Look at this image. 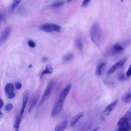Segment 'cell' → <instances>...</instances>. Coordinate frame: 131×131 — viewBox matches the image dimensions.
I'll return each instance as SVG.
<instances>
[{"label": "cell", "instance_id": "cell-1", "mask_svg": "<svg viewBox=\"0 0 131 131\" xmlns=\"http://www.w3.org/2000/svg\"><path fill=\"white\" fill-rule=\"evenodd\" d=\"M91 39L95 44L100 46L101 44L103 37L102 29L97 23H95L92 26L90 30Z\"/></svg>", "mask_w": 131, "mask_h": 131}, {"label": "cell", "instance_id": "cell-2", "mask_svg": "<svg viewBox=\"0 0 131 131\" xmlns=\"http://www.w3.org/2000/svg\"><path fill=\"white\" fill-rule=\"evenodd\" d=\"M39 29L41 30L48 32L53 31L59 32L61 30L60 26L56 24L52 23L44 24L40 26Z\"/></svg>", "mask_w": 131, "mask_h": 131}, {"label": "cell", "instance_id": "cell-3", "mask_svg": "<svg viewBox=\"0 0 131 131\" xmlns=\"http://www.w3.org/2000/svg\"><path fill=\"white\" fill-rule=\"evenodd\" d=\"M124 50L123 47L119 43L115 44L108 49L106 52L107 55H112L119 53Z\"/></svg>", "mask_w": 131, "mask_h": 131}, {"label": "cell", "instance_id": "cell-4", "mask_svg": "<svg viewBox=\"0 0 131 131\" xmlns=\"http://www.w3.org/2000/svg\"><path fill=\"white\" fill-rule=\"evenodd\" d=\"M54 84V82L53 81L50 82L48 84L44 91L43 95L40 103V105L42 104L49 98Z\"/></svg>", "mask_w": 131, "mask_h": 131}, {"label": "cell", "instance_id": "cell-5", "mask_svg": "<svg viewBox=\"0 0 131 131\" xmlns=\"http://www.w3.org/2000/svg\"><path fill=\"white\" fill-rule=\"evenodd\" d=\"M11 27L8 26L6 27L3 31L0 37V45L3 44L8 38L11 33Z\"/></svg>", "mask_w": 131, "mask_h": 131}, {"label": "cell", "instance_id": "cell-6", "mask_svg": "<svg viewBox=\"0 0 131 131\" xmlns=\"http://www.w3.org/2000/svg\"><path fill=\"white\" fill-rule=\"evenodd\" d=\"M71 86V84L68 85L62 90L58 100L59 102L63 103L64 100L70 91Z\"/></svg>", "mask_w": 131, "mask_h": 131}, {"label": "cell", "instance_id": "cell-7", "mask_svg": "<svg viewBox=\"0 0 131 131\" xmlns=\"http://www.w3.org/2000/svg\"><path fill=\"white\" fill-rule=\"evenodd\" d=\"M127 58H125L115 64L108 70L107 74L110 75L114 72L118 68L123 65L127 61Z\"/></svg>", "mask_w": 131, "mask_h": 131}, {"label": "cell", "instance_id": "cell-8", "mask_svg": "<svg viewBox=\"0 0 131 131\" xmlns=\"http://www.w3.org/2000/svg\"><path fill=\"white\" fill-rule=\"evenodd\" d=\"M63 104L59 102L57 100L51 111V115L52 116H55L59 113L62 109Z\"/></svg>", "mask_w": 131, "mask_h": 131}, {"label": "cell", "instance_id": "cell-9", "mask_svg": "<svg viewBox=\"0 0 131 131\" xmlns=\"http://www.w3.org/2000/svg\"><path fill=\"white\" fill-rule=\"evenodd\" d=\"M107 64L106 62H103L99 64L96 67L95 71L96 74L98 76L101 75L105 69Z\"/></svg>", "mask_w": 131, "mask_h": 131}, {"label": "cell", "instance_id": "cell-10", "mask_svg": "<svg viewBox=\"0 0 131 131\" xmlns=\"http://www.w3.org/2000/svg\"><path fill=\"white\" fill-rule=\"evenodd\" d=\"M119 100L116 99L110 104L104 111V113L106 115L108 116L118 103Z\"/></svg>", "mask_w": 131, "mask_h": 131}, {"label": "cell", "instance_id": "cell-11", "mask_svg": "<svg viewBox=\"0 0 131 131\" xmlns=\"http://www.w3.org/2000/svg\"><path fill=\"white\" fill-rule=\"evenodd\" d=\"M29 96V93L28 92H26L24 94L23 96L22 106L19 114L21 118H22L23 113L28 102Z\"/></svg>", "mask_w": 131, "mask_h": 131}, {"label": "cell", "instance_id": "cell-12", "mask_svg": "<svg viewBox=\"0 0 131 131\" xmlns=\"http://www.w3.org/2000/svg\"><path fill=\"white\" fill-rule=\"evenodd\" d=\"M84 112H80L77 114L71 120V126H74L83 116Z\"/></svg>", "mask_w": 131, "mask_h": 131}, {"label": "cell", "instance_id": "cell-13", "mask_svg": "<svg viewBox=\"0 0 131 131\" xmlns=\"http://www.w3.org/2000/svg\"><path fill=\"white\" fill-rule=\"evenodd\" d=\"M67 125V122L65 120L56 126L55 130L56 131H63L66 128Z\"/></svg>", "mask_w": 131, "mask_h": 131}, {"label": "cell", "instance_id": "cell-14", "mask_svg": "<svg viewBox=\"0 0 131 131\" xmlns=\"http://www.w3.org/2000/svg\"><path fill=\"white\" fill-rule=\"evenodd\" d=\"M75 44L77 49L80 51H82L83 49V44L81 38L80 37H77L75 40Z\"/></svg>", "mask_w": 131, "mask_h": 131}, {"label": "cell", "instance_id": "cell-15", "mask_svg": "<svg viewBox=\"0 0 131 131\" xmlns=\"http://www.w3.org/2000/svg\"><path fill=\"white\" fill-rule=\"evenodd\" d=\"M22 118L19 114L17 116L14 124V127L16 131H18L20 127Z\"/></svg>", "mask_w": 131, "mask_h": 131}, {"label": "cell", "instance_id": "cell-16", "mask_svg": "<svg viewBox=\"0 0 131 131\" xmlns=\"http://www.w3.org/2000/svg\"><path fill=\"white\" fill-rule=\"evenodd\" d=\"M130 124L128 122L119 127L118 130L119 131H129L130 130Z\"/></svg>", "mask_w": 131, "mask_h": 131}, {"label": "cell", "instance_id": "cell-17", "mask_svg": "<svg viewBox=\"0 0 131 131\" xmlns=\"http://www.w3.org/2000/svg\"><path fill=\"white\" fill-rule=\"evenodd\" d=\"M131 94L130 92L126 93L122 97V100L125 103H130L131 101Z\"/></svg>", "mask_w": 131, "mask_h": 131}, {"label": "cell", "instance_id": "cell-18", "mask_svg": "<svg viewBox=\"0 0 131 131\" xmlns=\"http://www.w3.org/2000/svg\"><path fill=\"white\" fill-rule=\"evenodd\" d=\"M126 117L125 115L120 118L117 123V126L120 127L127 122L130 121Z\"/></svg>", "mask_w": 131, "mask_h": 131}, {"label": "cell", "instance_id": "cell-19", "mask_svg": "<svg viewBox=\"0 0 131 131\" xmlns=\"http://www.w3.org/2000/svg\"><path fill=\"white\" fill-rule=\"evenodd\" d=\"M46 69L44 70L42 73L41 77L43 75L45 74H50L52 73L53 71V68L52 67L50 64H48L46 66Z\"/></svg>", "mask_w": 131, "mask_h": 131}, {"label": "cell", "instance_id": "cell-20", "mask_svg": "<svg viewBox=\"0 0 131 131\" xmlns=\"http://www.w3.org/2000/svg\"><path fill=\"white\" fill-rule=\"evenodd\" d=\"M5 90L6 92L9 94L13 92L14 90V86L11 83L7 84L5 86Z\"/></svg>", "mask_w": 131, "mask_h": 131}, {"label": "cell", "instance_id": "cell-21", "mask_svg": "<svg viewBox=\"0 0 131 131\" xmlns=\"http://www.w3.org/2000/svg\"><path fill=\"white\" fill-rule=\"evenodd\" d=\"M21 0H13V1L10 8L12 12L14 11L16 8L19 5Z\"/></svg>", "mask_w": 131, "mask_h": 131}, {"label": "cell", "instance_id": "cell-22", "mask_svg": "<svg viewBox=\"0 0 131 131\" xmlns=\"http://www.w3.org/2000/svg\"><path fill=\"white\" fill-rule=\"evenodd\" d=\"M65 3V1H59L52 3L51 4L50 6L52 8L58 7L63 6Z\"/></svg>", "mask_w": 131, "mask_h": 131}, {"label": "cell", "instance_id": "cell-23", "mask_svg": "<svg viewBox=\"0 0 131 131\" xmlns=\"http://www.w3.org/2000/svg\"><path fill=\"white\" fill-rule=\"evenodd\" d=\"M73 57V54L69 53L64 55L63 57V60L65 62L71 60Z\"/></svg>", "mask_w": 131, "mask_h": 131}, {"label": "cell", "instance_id": "cell-24", "mask_svg": "<svg viewBox=\"0 0 131 131\" xmlns=\"http://www.w3.org/2000/svg\"><path fill=\"white\" fill-rule=\"evenodd\" d=\"M39 96H37L32 102V103L28 110V112L29 113H30L31 112V110L34 106L36 103H37V101L38 100L39 98Z\"/></svg>", "mask_w": 131, "mask_h": 131}, {"label": "cell", "instance_id": "cell-25", "mask_svg": "<svg viewBox=\"0 0 131 131\" xmlns=\"http://www.w3.org/2000/svg\"><path fill=\"white\" fill-rule=\"evenodd\" d=\"M13 107V105L11 103H8L5 105V109L6 111H9L12 109Z\"/></svg>", "mask_w": 131, "mask_h": 131}, {"label": "cell", "instance_id": "cell-26", "mask_svg": "<svg viewBox=\"0 0 131 131\" xmlns=\"http://www.w3.org/2000/svg\"><path fill=\"white\" fill-rule=\"evenodd\" d=\"M119 79L121 81L127 80L128 79L126 78L124 75L123 73H121L118 76Z\"/></svg>", "mask_w": 131, "mask_h": 131}, {"label": "cell", "instance_id": "cell-27", "mask_svg": "<svg viewBox=\"0 0 131 131\" xmlns=\"http://www.w3.org/2000/svg\"><path fill=\"white\" fill-rule=\"evenodd\" d=\"M28 45L30 47L32 48H34L36 46L35 43L31 40H29L28 41Z\"/></svg>", "mask_w": 131, "mask_h": 131}, {"label": "cell", "instance_id": "cell-28", "mask_svg": "<svg viewBox=\"0 0 131 131\" xmlns=\"http://www.w3.org/2000/svg\"><path fill=\"white\" fill-rule=\"evenodd\" d=\"M91 0H83L82 4V6L83 7L86 6L89 4Z\"/></svg>", "mask_w": 131, "mask_h": 131}, {"label": "cell", "instance_id": "cell-29", "mask_svg": "<svg viewBox=\"0 0 131 131\" xmlns=\"http://www.w3.org/2000/svg\"><path fill=\"white\" fill-rule=\"evenodd\" d=\"M126 75L128 77H130L131 75V68L130 66L126 73Z\"/></svg>", "mask_w": 131, "mask_h": 131}, {"label": "cell", "instance_id": "cell-30", "mask_svg": "<svg viewBox=\"0 0 131 131\" xmlns=\"http://www.w3.org/2000/svg\"><path fill=\"white\" fill-rule=\"evenodd\" d=\"M16 88L17 89H20L22 86L21 83L20 82H17L15 83Z\"/></svg>", "mask_w": 131, "mask_h": 131}, {"label": "cell", "instance_id": "cell-31", "mask_svg": "<svg viewBox=\"0 0 131 131\" xmlns=\"http://www.w3.org/2000/svg\"><path fill=\"white\" fill-rule=\"evenodd\" d=\"M15 96V93L13 92L8 94V97L9 99H12L14 98Z\"/></svg>", "mask_w": 131, "mask_h": 131}, {"label": "cell", "instance_id": "cell-32", "mask_svg": "<svg viewBox=\"0 0 131 131\" xmlns=\"http://www.w3.org/2000/svg\"><path fill=\"white\" fill-rule=\"evenodd\" d=\"M4 104V103L2 99L0 98V110L3 105Z\"/></svg>", "mask_w": 131, "mask_h": 131}, {"label": "cell", "instance_id": "cell-33", "mask_svg": "<svg viewBox=\"0 0 131 131\" xmlns=\"http://www.w3.org/2000/svg\"><path fill=\"white\" fill-rule=\"evenodd\" d=\"M47 60V58L45 56L42 57L41 58L42 61L44 62H46Z\"/></svg>", "mask_w": 131, "mask_h": 131}, {"label": "cell", "instance_id": "cell-34", "mask_svg": "<svg viewBox=\"0 0 131 131\" xmlns=\"http://www.w3.org/2000/svg\"><path fill=\"white\" fill-rule=\"evenodd\" d=\"M32 66L31 64L29 65L28 67V68H32Z\"/></svg>", "mask_w": 131, "mask_h": 131}, {"label": "cell", "instance_id": "cell-35", "mask_svg": "<svg viewBox=\"0 0 131 131\" xmlns=\"http://www.w3.org/2000/svg\"><path fill=\"white\" fill-rule=\"evenodd\" d=\"M3 116V113L0 111V117H1Z\"/></svg>", "mask_w": 131, "mask_h": 131}, {"label": "cell", "instance_id": "cell-36", "mask_svg": "<svg viewBox=\"0 0 131 131\" xmlns=\"http://www.w3.org/2000/svg\"><path fill=\"white\" fill-rule=\"evenodd\" d=\"M99 127H97V128L94 129L93 130L95 131H97L99 129Z\"/></svg>", "mask_w": 131, "mask_h": 131}, {"label": "cell", "instance_id": "cell-37", "mask_svg": "<svg viewBox=\"0 0 131 131\" xmlns=\"http://www.w3.org/2000/svg\"><path fill=\"white\" fill-rule=\"evenodd\" d=\"M72 0H67V1L68 2H70Z\"/></svg>", "mask_w": 131, "mask_h": 131}, {"label": "cell", "instance_id": "cell-38", "mask_svg": "<svg viewBox=\"0 0 131 131\" xmlns=\"http://www.w3.org/2000/svg\"><path fill=\"white\" fill-rule=\"evenodd\" d=\"M122 2H123L124 1V0H119Z\"/></svg>", "mask_w": 131, "mask_h": 131}]
</instances>
